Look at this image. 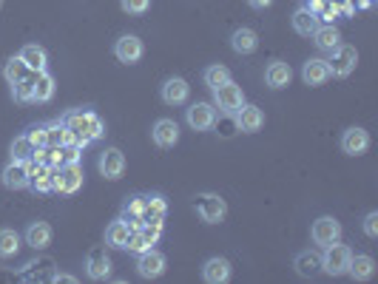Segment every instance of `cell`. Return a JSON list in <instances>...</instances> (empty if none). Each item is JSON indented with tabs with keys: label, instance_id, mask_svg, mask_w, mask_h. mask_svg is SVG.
Segmentation results:
<instances>
[{
	"label": "cell",
	"instance_id": "1",
	"mask_svg": "<svg viewBox=\"0 0 378 284\" xmlns=\"http://www.w3.org/2000/svg\"><path fill=\"white\" fill-rule=\"evenodd\" d=\"M63 122H66V128L74 134V142L83 145V148H86L88 142H97V140L105 134V125H103V120H100L94 111H88V108L68 111L66 117H63Z\"/></svg>",
	"mask_w": 378,
	"mask_h": 284
},
{
	"label": "cell",
	"instance_id": "2",
	"mask_svg": "<svg viewBox=\"0 0 378 284\" xmlns=\"http://www.w3.org/2000/svg\"><path fill=\"white\" fill-rule=\"evenodd\" d=\"M51 170H54V191H58V194L74 196L83 188V168H80V162H74V165H51Z\"/></svg>",
	"mask_w": 378,
	"mask_h": 284
},
{
	"label": "cell",
	"instance_id": "3",
	"mask_svg": "<svg viewBox=\"0 0 378 284\" xmlns=\"http://www.w3.org/2000/svg\"><path fill=\"white\" fill-rule=\"evenodd\" d=\"M350 259H353V250L347 244L333 242L325 248V253H321V270L330 273V276H344L350 268Z\"/></svg>",
	"mask_w": 378,
	"mask_h": 284
},
{
	"label": "cell",
	"instance_id": "4",
	"mask_svg": "<svg viewBox=\"0 0 378 284\" xmlns=\"http://www.w3.org/2000/svg\"><path fill=\"white\" fill-rule=\"evenodd\" d=\"M355 63H358V51L355 46L350 43H338L333 51H330V77H350V74L355 71Z\"/></svg>",
	"mask_w": 378,
	"mask_h": 284
},
{
	"label": "cell",
	"instance_id": "5",
	"mask_svg": "<svg viewBox=\"0 0 378 284\" xmlns=\"http://www.w3.org/2000/svg\"><path fill=\"white\" fill-rule=\"evenodd\" d=\"M194 211L205 224H216L228 214V205H225V199L219 194H199L194 202Z\"/></svg>",
	"mask_w": 378,
	"mask_h": 284
},
{
	"label": "cell",
	"instance_id": "6",
	"mask_svg": "<svg viewBox=\"0 0 378 284\" xmlns=\"http://www.w3.org/2000/svg\"><path fill=\"white\" fill-rule=\"evenodd\" d=\"M214 100H216V108L222 114H228V117H234V114L244 105V94H242V86H236L234 80L222 83L214 88Z\"/></svg>",
	"mask_w": 378,
	"mask_h": 284
},
{
	"label": "cell",
	"instance_id": "7",
	"mask_svg": "<svg viewBox=\"0 0 378 284\" xmlns=\"http://www.w3.org/2000/svg\"><path fill=\"white\" fill-rule=\"evenodd\" d=\"M34 165H37L34 159H26V162L12 159L3 168V174H0V182H3L9 191H23V188H29V177H32V168Z\"/></svg>",
	"mask_w": 378,
	"mask_h": 284
},
{
	"label": "cell",
	"instance_id": "8",
	"mask_svg": "<svg viewBox=\"0 0 378 284\" xmlns=\"http://www.w3.org/2000/svg\"><path fill=\"white\" fill-rule=\"evenodd\" d=\"M310 239L313 244H321V248H327V244L342 239V224H338L336 216H318L310 227Z\"/></svg>",
	"mask_w": 378,
	"mask_h": 284
},
{
	"label": "cell",
	"instance_id": "9",
	"mask_svg": "<svg viewBox=\"0 0 378 284\" xmlns=\"http://www.w3.org/2000/svg\"><path fill=\"white\" fill-rule=\"evenodd\" d=\"M216 105L211 103H194L191 108H185V122L194 131H211L216 125Z\"/></svg>",
	"mask_w": 378,
	"mask_h": 284
},
{
	"label": "cell",
	"instance_id": "10",
	"mask_svg": "<svg viewBox=\"0 0 378 284\" xmlns=\"http://www.w3.org/2000/svg\"><path fill=\"white\" fill-rule=\"evenodd\" d=\"M142 54H145V46H142V40H140L137 34H123L120 40L114 43V57H117L120 63H125V66L140 63Z\"/></svg>",
	"mask_w": 378,
	"mask_h": 284
},
{
	"label": "cell",
	"instance_id": "11",
	"mask_svg": "<svg viewBox=\"0 0 378 284\" xmlns=\"http://www.w3.org/2000/svg\"><path fill=\"white\" fill-rule=\"evenodd\" d=\"M97 168H100V174H103L105 179L117 182V179H123V174H125V154H123L120 148H105L103 154H100Z\"/></svg>",
	"mask_w": 378,
	"mask_h": 284
},
{
	"label": "cell",
	"instance_id": "12",
	"mask_svg": "<svg viewBox=\"0 0 378 284\" xmlns=\"http://www.w3.org/2000/svg\"><path fill=\"white\" fill-rule=\"evenodd\" d=\"M86 273L94 281H103L111 276V256L105 253V248H91L86 256Z\"/></svg>",
	"mask_w": 378,
	"mask_h": 284
},
{
	"label": "cell",
	"instance_id": "13",
	"mask_svg": "<svg viewBox=\"0 0 378 284\" xmlns=\"http://www.w3.org/2000/svg\"><path fill=\"white\" fill-rule=\"evenodd\" d=\"M151 140H154L157 148H174L179 142V125H177V120H168V117L157 120L154 128H151Z\"/></svg>",
	"mask_w": 378,
	"mask_h": 284
},
{
	"label": "cell",
	"instance_id": "14",
	"mask_svg": "<svg viewBox=\"0 0 378 284\" xmlns=\"http://www.w3.org/2000/svg\"><path fill=\"white\" fill-rule=\"evenodd\" d=\"M160 97L165 105H182V103H188V97H191V86H188L182 77H168L160 88Z\"/></svg>",
	"mask_w": 378,
	"mask_h": 284
},
{
	"label": "cell",
	"instance_id": "15",
	"mask_svg": "<svg viewBox=\"0 0 378 284\" xmlns=\"http://www.w3.org/2000/svg\"><path fill=\"white\" fill-rule=\"evenodd\" d=\"M165 256L160 253V250H145V253H140L137 256V273L142 276V279H160L162 273H165Z\"/></svg>",
	"mask_w": 378,
	"mask_h": 284
},
{
	"label": "cell",
	"instance_id": "16",
	"mask_svg": "<svg viewBox=\"0 0 378 284\" xmlns=\"http://www.w3.org/2000/svg\"><path fill=\"white\" fill-rule=\"evenodd\" d=\"M234 117H236V125H239L242 134H256V131H262V125H264V111L256 105H248V103H244Z\"/></svg>",
	"mask_w": 378,
	"mask_h": 284
},
{
	"label": "cell",
	"instance_id": "17",
	"mask_svg": "<svg viewBox=\"0 0 378 284\" xmlns=\"http://www.w3.org/2000/svg\"><path fill=\"white\" fill-rule=\"evenodd\" d=\"M370 148V134L364 128H347L344 134H342V151L347 157H362L364 151Z\"/></svg>",
	"mask_w": 378,
	"mask_h": 284
},
{
	"label": "cell",
	"instance_id": "18",
	"mask_svg": "<svg viewBox=\"0 0 378 284\" xmlns=\"http://www.w3.org/2000/svg\"><path fill=\"white\" fill-rule=\"evenodd\" d=\"M202 279L207 284H225L231 279V261L222 259V256H211L202 264Z\"/></svg>",
	"mask_w": 378,
	"mask_h": 284
},
{
	"label": "cell",
	"instance_id": "19",
	"mask_svg": "<svg viewBox=\"0 0 378 284\" xmlns=\"http://www.w3.org/2000/svg\"><path fill=\"white\" fill-rule=\"evenodd\" d=\"M51 224L49 222H32L29 227H26V244L29 248H34V250H46L49 244H51Z\"/></svg>",
	"mask_w": 378,
	"mask_h": 284
},
{
	"label": "cell",
	"instance_id": "20",
	"mask_svg": "<svg viewBox=\"0 0 378 284\" xmlns=\"http://www.w3.org/2000/svg\"><path fill=\"white\" fill-rule=\"evenodd\" d=\"M301 80H305L307 86H325L330 80V66L327 60H318V57H313V60L305 63V68H301Z\"/></svg>",
	"mask_w": 378,
	"mask_h": 284
},
{
	"label": "cell",
	"instance_id": "21",
	"mask_svg": "<svg viewBox=\"0 0 378 284\" xmlns=\"http://www.w3.org/2000/svg\"><path fill=\"white\" fill-rule=\"evenodd\" d=\"M290 80H293V68L288 63L273 60L268 68H264V83H268L270 88H288Z\"/></svg>",
	"mask_w": 378,
	"mask_h": 284
},
{
	"label": "cell",
	"instance_id": "22",
	"mask_svg": "<svg viewBox=\"0 0 378 284\" xmlns=\"http://www.w3.org/2000/svg\"><path fill=\"white\" fill-rule=\"evenodd\" d=\"M231 49H234L236 54H253V51L259 49V34H256L253 29H248V26L236 29V31L231 34Z\"/></svg>",
	"mask_w": 378,
	"mask_h": 284
},
{
	"label": "cell",
	"instance_id": "23",
	"mask_svg": "<svg viewBox=\"0 0 378 284\" xmlns=\"http://www.w3.org/2000/svg\"><path fill=\"white\" fill-rule=\"evenodd\" d=\"M168 214V202L160 194L145 196V214H142V224H162Z\"/></svg>",
	"mask_w": 378,
	"mask_h": 284
},
{
	"label": "cell",
	"instance_id": "24",
	"mask_svg": "<svg viewBox=\"0 0 378 284\" xmlns=\"http://www.w3.org/2000/svg\"><path fill=\"white\" fill-rule=\"evenodd\" d=\"M29 188L37 194H51L54 191V170L51 165H34L32 177H29Z\"/></svg>",
	"mask_w": 378,
	"mask_h": 284
},
{
	"label": "cell",
	"instance_id": "25",
	"mask_svg": "<svg viewBox=\"0 0 378 284\" xmlns=\"http://www.w3.org/2000/svg\"><path fill=\"white\" fill-rule=\"evenodd\" d=\"M128 236H131V227H128V222L120 216L117 222H111V224L105 227V248H117V250H125Z\"/></svg>",
	"mask_w": 378,
	"mask_h": 284
},
{
	"label": "cell",
	"instance_id": "26",
	"mask_svg": "<svg viewBox=\"0 0 378 284\" xmlns=\"http://www.w3.org/2000/svg\"><path fill=\"white\" fill-rule=\"evenodd\" d=\"M293 268H296V273L301 279H313V276L321 273V256L316 250H301L296 256V261H293Z\"/></svg>",
	"mask_w": 378,
	"mask_h": 284
},
{
	"label": "cell",
	"instance_id": "27",
	"mask_svg": "<svg viewBox=\"0 0 378 284\" xmlns=\"http://www.w3.org/2000/svg\"><path fill=\"white\" fill-rule=\"evenodd\" d=\"M21 57H23V63L29 66L32 74L46 71V66H49V54H46V49H43V46H37V43H26L23 51H21Z\"/></svg>",
	"mask_w": 378,
	"mask_h": 284
},
{
	"label": "cell",
	"instance_id": "28",
	"mask_svg": "<svg viewBox=\"0 0 378 284\" xmlns=\"http://www.w3.org/2000/svg\"><path fill=\"white\" fill-rule=\"evenodd\" d=\"M290 23H293V31L301 34V37H313V31L318 29V17L310 12V9H296L293 17H290Z\"/></svg>",
	"mask_w": 378,
	"mask_h": 284
},
{
	"label": "cell",
	"instance_id": "29",
	"mask_svg": "<svg viewBox=\"0 0 378 284\" xmlns=\"http://www.w3.org/2000/svg\"><path fill=\"white\" fill-rule=\"evenodd\" d=\"M313 43L321 49V51H333L338 43H342V34H338V29L333 26V23H325V26H321L318 23V29L313 31Z\"/></svg>",
	"mask_w": 378,
	"mask_h": 284
},
{
	"label": "cell",
	"instance_id": "30",
	"mask_svg": "<svg viewBox=\"0 0 378 284\" xmlns=\"http://www.w3.org/2000/svg\"><path fill=\"white\" fill-rule=\"evenodd\" d=\"M54 91H58V86H54V77L49 71H37L34 74V97L32 103H49L54 97Z\"/></svg>",
	"mask_w": 378,
	"mask_h": 284
},
{
	"label": "cell",
	"instance_id": "31",
	"mask_svg": "<svg viewBox=\"0 0 378 284\" xmlns=\"http://www.w3.org/2000/svg\"><path fill=\"white\" fill-rule=\"evenodd\" d=\"M347 273H350L355 281H370V279L375 276V261H373V256H353Z\"/></svg>",
	"mask_w": 378,
	"mask_h": 284
},
{
	"label": "cell",
	"instance_id": "32",
	"mask_svg": "<svg viewBox=\"0 0 378 284\" xmlns=\"http://www.w3.org/2000/svg\"><path fill=\"white\" fill-rule=\"evenodd\" d=\"M46 137H49V148H63V145L74 142V134L66 128V122H63V120H54V122H49V125H46Z\"/></svg>",
	"mask_w": 378,
	"mask_h": 284
},
{
	"label": "cell",
	"instance_id": "33",
	"mask_svg": "<svg viewBox=\"0 0 378 284\" xmlns=\"http://www.w3.org/2000/svg\"><path fill=\"white\" fill-rule=\"evenodd\" d=\"M21 250V233L12 227H0V259H12Z\"/></svg>",
	"mask_w": 378,
	"mask_h": 284
},
{
	"label": "cell",
	"instance_id": "34",
	"mask_svg": "<svg viewBox=\"0 0 378 284\" xmlns=\"http://www.w3.org/2000/svg\"><path fill=\"white\" fill-rule=\"evenodd\" d=\"M29 66L23 63V57L17 54V57H12V60H6V68H3V77L9 80V86H14V83H21V80H26L29 77Z\"/></svg>",
	"mask_w": 378,
	"mask_h": 284
},
{
	"label": "cell",
	"instance_id": "35",
	"mask_svg": "<svg viewBox=\"0 0 378 284\" xmlns=\"http://www.w3.org/2000/svg\"><path fill=\"white\" fill-rule=\"evenodd\" d=\"M202 77H205V86L214 91L216 86H222V83H228V80H231V71L225 68V66H219V63H216V66H207Z\"/></svg>",
	"mask_w": 378,
	"mask_h": 284
},
{
	"label": "cell",
	"instance_id": "36",
	"mask_svg": "<svg viewBox=\"0 0 378 284\" xmlns=\"http://www.w3.org/2000/svg\"><path fill=\"white\" fill-rule=\"evenodd\" d=\"M32 154H34V145L29 142L26 134H21V137H14V140H12V159L26 162V159H32Z\"/></svg>",
	"mask_w": 378,
	"mask_h": 284
},
{
	"label": "cell",
	"instance_id": "37",
	"mask_svg": "<svg viewBox=\"0 0 378 284\" xmlns=\"http://www.w3.org/2000/svg\"><path fill=\"white\" fill-rule=\"evenodd\" d=\"M12 94H14L17 103H32V97H34V74H29V77L21 80V83H14Z\"/></svg>",
	"mask_w": 378,
	"mask_h": 284
},
{
	"label": "cell",
	"instance_id": "38",
	"mask_svg": "<svg viewBox=\"0 0 378 284\" xmlns=\"http://www.w3.org/2000/svg\"><path fill=\"white\" fill-rule=\"evenodd\" d=\"M125 14H145L151 9V0H120Z\"/></svg>",
	"mask_w": 378,
	"mask_h": 284
},
{
	"label": "cell",
	"instance_id": "39",
	"mask_svg": "<svg viewBox=\"0 0 378 284\" xmlns=\"http://www.w3.org/2000/svg\"><path fill=\"white\" fill-rule=\"evenodd\" d=\"M26 137H29V142H32L34 148H43V145H49V137H46V125H32V128L26 131Z\"/></svg>",
	"mask_w": 378,
	"mask_h": 284
},
{
	"label": "cell",
	"instance_id": "40",
	"mask_svg": "<svg viewBox=\"0 0 378 284\" xmlns=\"http://www.w3.org/2000/svg\"><path fill=\"white\" fill-rule=\"evenodd\" d=\"M364 233H367L370 239H378V214H375V211H370V214L364 216Z\"/></svg>",
	"mask_w": 378,
	"mask_h": 284
},
{
	"label": "cell",
	"instance_id": "41",
	"mask_svg": "<svg viewBox=\"0 0 378 284\" xmlns=\"http://www.w3.org/2000/svg\"><path fill=\"white\" fill-rule=\"evenodd\" d=\"M51 281H58V284H77V276H68V273H54Z\"/></svg>",
	"mask_w": 378,
	"mask_h": 284
},
{
	"label": "cell",
	"instance_id": "42",
	"mask_svg": "<svg viewBox=\"0 0 378 284\" xmlns=\"http://www.w3.org/2000/svg\"><path fill=\"white\" fill-rule=\"evenodd\" d=\"M325 6H327V3H325V0H307V6H305V9H310V12H313V14L318 17V12H321V9H325Z\"/></svg>",
	"mask_w": 378,
	"mask_h": 284
},
{
	"label": "cell",
	"instance_id": "43",
	"mask_svg": "<svg viewBox=\"0 0 378 284\" xmlns=\"http://www.w3.org/2000/svg\"><path fill=\"white\" fill-rule=\"evenodd\" d=\"M273 3V0H248V6L251 9H256V12H262V9H268Z\"/></svg>",
	"mask_w": 378,
	"mask_h": 284
}]
</instances>
